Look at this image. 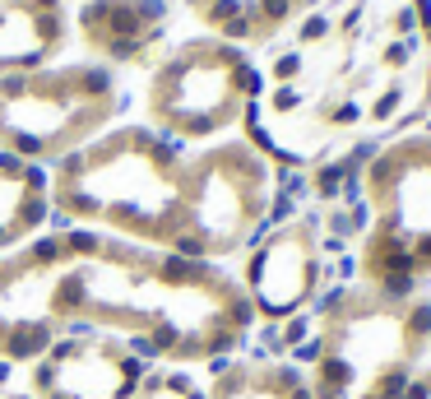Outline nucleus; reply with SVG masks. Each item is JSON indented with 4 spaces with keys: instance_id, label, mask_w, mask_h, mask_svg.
<instances>
[{
    "instance_id": "obj_1",
    "label": "nucleus",
    "mask_w": 431,
    "mask_h": 399,
    "mask_svg": "<svg viewBox=\"0 0 431 399\" xmlns=\"http://www.w3.org/2000/svg\"><path fill=\"white\" fill-rule=\"evenodd\" d=\"M376 283H380V297H385V302H403V297H413L417 274H413V269H394V274L376 278Z\"/></svg>"
},
{
    "instance_id": "obj_6",
    "label": "nucleus",
    "mask_w": 431,
    "mask_h": 399,
    "mask_svg": "<svg viewBox=\"0 0 431 399\" xmlns=\"http://www.w3.org/2000/svg\"><path fill=\"white\" fill-rule=\"evenodd\" d=\"M357 116H362V112H357V103H343V107L334 112V121H339V125H353Z\"/></svg>"
},
{
    "instance_id": "obj_8",
    "label": "nucleus",
    "mask_w": 431,
    "mask_h": 399,
    "mask_svg": "<svg viewBox=\"0 0 431 399\" xmlns=\"http://www.w3.org/2000/svg\"><path fill=\"white\" fill-rule=\"evenodd\" d=\"M274 107H278V112H288V107H297V93H293V89H278V98H274Z\"/></svg>"
},
{
    "instance_id": "obj_4",
    "label": "nucleus",
    "mask_w": 431,
    "mask_h": 399,
    "mask_svg": "<svg viewBox=\"0 0 431 399\" xmlns=\"http://www.w3.org/2000/svg\"><path fill=\"white\" fill-rule=\"evenodd\" d=\"M241 10H246L241 0H209V5H204V15H209V24H218V28H223L228 19H237Z\"/></svg>"
},
{
    "instance_id": "obj_7",
    "label": "nucleus",
    "mask_w": 431,
    "mask_h": 399,
    "mask_svg": "<svg viewBox=\"0 0 431 399\" xmlns=\"http://www.w3.org/2000/svg\"><path fill=\"white\" fill-rule=\"evenodd\" d=\"M394 28H399V33H413V28H417V15H413V10H399V19H394Z\"/></svg>"
},
{
    "instance_id": "obj_9",
    "label": "nucleus",
    "mask_w": 431,
    "mask_h": 399,
    "mask_svg": "<svg viewBox=\"0 0 431 399\" xmlns=\"http://www.w3.org/2000/svg\"><path fill=\"white\" fill-rule=\"evenodd\" d=\"M324 28H329V24H324V19H311L306 28H302V37H306V42H311V37H320V33H324Z\"/></svg>"
},
{
    "instance_id": "obj_5",
    "label": "nucleus",
    "mask_w": 431,
    "mask_h": 399,
    "mask_svg": "<svg viewBox=\"0 0 431 399\" xmlns=\"http://www.w3.org/2000/svg\"><path fill=\"white\" fill-rule=\"evenodd\" d=\"M297 70H302V56H283V61L274 65V75H278V79H297Z\"/></svg>"
},
{
    "instance_id": "obj_10",
    "label": "nucleus",
    "mask_w": 431,
    "mask_h": 399,
    "mask_svg": "<svg viewBox=\"0 0 431 399\" xmlns=\"http://www.w3.org/2000/svg\"><path fill=\"white\" fill-rule=\"evenodd\" d=\"M10 376H15V362H10V357H0V385H10Z\"/></svg>"
},
{
    "instance_id": "obj_2",
    "label": "nucleus",
    "mask_w": 431,
    "mask_h": 399,
    "mask_svg": "<svg viewBox=\"0 0 431 399\" xmlns=\"http://www.w3.org/2000/svg\"><path fill=\"white\" fill-rule=\"evenodd\" d=\"M343 177H348V168H343V163H329V168L315 172V181H311V186H315V195H320V200H334L343 190Z\"/></svg>"
},
{
    "instance_id": "obj_3",
    "label": "nucleus",
    "mask_w": 431,
    "mask_h": 399,
    "mask_svg": "<svg viewBox=\"0 0 431 399\" xmlns=\"http://www.w3.org/2000/svg\"><path fill=\"white\" fill-rule=\"evenodd\" d=\"M56 385H61V367H56V362H42V357H37V367H33V390H37V399L51 395Z\"/></svg>"
}]
</instances>
